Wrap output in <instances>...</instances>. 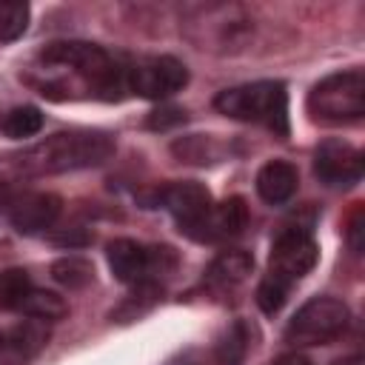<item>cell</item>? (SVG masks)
Masks as SVG:
<instances>
[{
  "instance_id": "603a6c76",
  "label": "cell",
  "mask_w": 365,
  "mask_h": 365,
  "mask_svg": "<svg viewBox=\"0 0 365 365\" xmlns=\"http://www.w3.org/2000/svg\"><path fill=\"white\" fill-rule=\"evenodd\" d=\"M365 211L362 208H356L354 211V217H351V222H348V242H351V248L359 254L362 251V245H365Z\"/></svg>"
},
{
  "instance_id": "e0dca14e",
  "label": "cell",
  "mask_w": 365,
  "mask_h": 365,
  "mask_svg": "<svg viewBox=\"0 0 365 365\" xmlns=\"http://www.w3.org/2000/svg\"><path fill=\"white\" fill-rule=\"evenodd\" d=\"M66 311H68V305L63 297H57L54 291H40V288H34L23 305V314H29L31 319H43V322L60 319V317H66Z\"/></svg>"
},
{
  "instance_id": "7c38bea8",
  "label": "cell",
  "mask_w": 365,
  "mask_h": 365,
  "mask_svg": "<svg viewBox=\"0 0 365 365\" xmlns=\"http://www.w3.org/2000/svg\"><path fill=\"white\" fill-rule=\"evenodd\" d=\"M297 182H299V177H297V168H294L291 163H285V160H271V163H265V165L259 168V174H257V194H259L268 205H282V202H288V200L294 197Z\"/></svg>"
},
{
  "instance_id": "cb8c5ba5",
  "label": "cell",
  "mask_w": 365,
  "mask_h": 365,
  "mask_svg": "<svg viewBox=\"0 0 365 365\" xmlns=\"http://www.w3.org/2000/svg\"><path fill=\"white\" fill-rule=\"evenodd\" d=\"M274 365H311V359L302 356V354H285V356H279Z\"/></svg>"
},
{
  "instance_id": "d6986e66",
  "label": "cell",
  "mask_w": 365,
  "mask_h": 365,
  "mask_svg": "<svg viewBox=\"0 0 365 365\" xmlns=\"http://www.w3.org/2000/svg\"><path fill=\"white\" fill-rule=\"evenodd\" d=\"M51 274H54V279L57 282H63V285H68V288H83L86 282H91V265L86 262V259H80V257H63V259H57L54 265H51Z\"/></svg>"
},
{
  "instance_id": "d4e9b609",
  "label": "cell",
  "mask_w": 365,
  "mask_h": 365,
  "mask_svg": "<svg viewBox=\"0 0 365 365\" xmlns=\"http://www.w3.org/2000/svg\"><path fill=\"white\" fill-rule=\"evenodd\" d=\"M334 365H362V359H359V356H348V359H339V362H334Z\"/></svg>"
},
{
  "instance_id": "30bf717a",
  "label": "cell",
  "mask_w": 365,
  "mask_h": 365,
  "mask_svg": "<svg viewBox=\"0 0 365 365\" xmlns=\"http://www.w3.org/2000/svg\"><path fill=\"white\" fill-rule=\"evenodd\" d=\"M154 202H163L174 220L182 225H191L194 220H200L208 205H211V194L202 182H194V180H185V182H171L165 188H157L154 191Z\"/></svg>"
},
{
  "instance_id": "7402d4cb",
  "label": "cell",
  "mask_w": 365,
  "mask_h": 365,
  "mask_svg": "<svg viewBox=\"0 0 365 365\" xmlns=\"http://www.w3.org/2000/svg\"><path fill=\"white\" fill-rule=\"evenodd\" d=\"M180 123H185V111L177 108V106H163V108L151 111L148 120H145L148 128H160V131L163 128H171V125H180Z\"/></svg>"
},
{
  "instance_id": "52a82bcc",
  "label": "cell",
  "mask_w": 365,
  "mask_h": 365,
  "mask_svg": "<svg viewBox=\"0 0 365 365\" xmlns=\"http://www.w3.org/2000/svg\"><path fill=\"white\" fill-rule=\"evenodd\" d=\"M185 83H188V68H185V63H180L171 54L134 60V63H128V74H125L128 91L148 97V100L168 97V94L180 91Z\"/></svg>"
},
{
  "instance_id": "2e32d148",
  "label": "cell",
  "mask_w": 365,
  "mask_h": 365,
  "mask_svg": "<svg viewBox=\"0 0 365 365\" xmlns=\"http://www.w3.org/2000/svg\"><path fill=\"white\" fill-rule=\"evenodd\" d=\"M43 128V114L34 106H17L11 108L3 120H0V131L11 140H23V137H34Z\"/></svg>"
},
{
  "instance_id": "4fadbf2b",
  "label": "cell",
  "mask_w": 365,
  "mask_h": 365,
  "mask_svg": "<svg viewBox=\"0 0 365 365\" xmlns=\"http://www.w3.org/2000/svg\"><path fill=\"white\" fill-rule=\"evenodd\" d=\"M254 271V257L245 254V251H222L205 271V282L217 291H225V288H234L240 285L248 274Z\"/></svg>"
},
{
  "instance_id": "9c48e42d",
  "label": "cell",
  "mask_w": 365,
  "mask_h": 365,
  "mask_svg": "<svg viewBox=\"0 0 365 365\" xmlns=\"http://www.w3.org/2000/svg\"><path fill=\"white\" fill-rule=\"evenodd\" d=\"M314 174L325 185H356L362 180V151L342 140H325L314 154Z\"/></svg>"
},
{
  "instance_id": "3957f363",
  "label": "cell",
  "mask_w": 365,
  "mask_h": 365,
  "mask_svg": "<svg viewBox=\"0 0 365 365\" xmlns=\"http://www.w3.org/2000/svg\"><path fill=\"white\" fill-rule=\"evenodd\" d=\"M214 108L225 117L257 123L279 137H288V91L279 80H259L225 88L214 97Z\"/></svg>"
},
{
  "instance_id": "5b68a950",
  "label": "cell",
  "mask_w": 365,
  "mask_h": 365,
  "mask_svg": "<svg viewBox=\"0 0 365 365\" xmlns=\"http://www.w3.org/2000/svg\"><path fill=\"white\" fill-rule=\"evenodd\" d=\"M351 311L336 297H314L308 299L288 322L285 342L291 345H325L336 339L348 328Z\"/></svg>"
},
{
  "instance_id": "8fae6325",
  "label": "cell",
  "mask_w": 365,
  "mask_h": 365,
  "mask_svg": "<svg viewBox=\"0 0 365 365\" xmlns=\"http://www.w3.org/2000/svg\"><path fill=\"white\" fill-rule=\"evenodd\" d=\"M60 197L57 194H48V191H31V194H23L20 200L11 202L9 208V220L17 231L23 234H37V231H46L54 225V220L60 217Z\"/></svg>"
},
{
  "instance_id": "277c9868",
  "label": "cell",
  "mask_w": 365,
  "mask_h": 365,
  "mask_svg": "<svg viewBox=\"0 0 365 365\" xmlns=\"http://www.w3.org/2000/svg\"><path fill=\"white\" fill-rule=\"evenodd\" d=\"M308 111L319 123H354L365 114V74L359 68L336 71L319 80L308 94Z\"/></svg>"
},
{
  "instance_id": "5bb4252c",
  "label": "cell",
  "mask_w": 365,
  "mask_h": 365,
  "mask_svg": "<svg viewBox=\"0 0 365 365\" xmlns=\"http://www.w3.org/2000/svg\"><path fill=\"white\" fill-rule=\"evenodd\" d=\"M31 291H34V282L23 268L0 271V311H23Z\"/></svg>"
},
{
  "instance_id": "6da1fadb",
  "label": "cell",
  "mask_w": 365,
  "mask_h": 365,
  "mask_svg": "<svg viewBox=\"0 0 365 365\" xmlns=\"http://www.w3.org/2000/svg\"><path fill=\"white\" fill-rule=\"evenodd\" d=\"M37 63L40 68L34 71L43 74V80H37L43 94L83 91L103 100H120L123 91H128L125 86L128 63H123L120 57L108 54L94 43H80V40L48 43L40 51Z\"/></svg>"
},
{
  "instance_id": "ba28073f",
  "label": "cell",
  "mask_w": 365,
  "mask_h": 365,
  "mask_svg": "<svg viewBox=\"0 0 365 365\" xmlns=\"http://www.w3.org/2000/svg\"><path fill=\"white\" fill-rule=\"evenodd\" d=\"M245 225H248V205L245 200L231 197L222 202H211L200 220H194L191 225H182L180 231L197 242H222L242 234Z\"/></svg>"
},
{
  "instance_id": "4316f807",
  "label": "cell",
  "mask_w": 365,
  "mask_h": 365,
  "mask_svg": "<svg viewBox=\"0 0 365 365\" xmlns=\"http://www.w3.org/2000/svg\"><path fill=\"white\" fill-rule=\"evenodd\" d=\"M3 348H6V336H0V351H3Z\"/></svg>"
},
{
  "instance_id": "7a4b0ae2",
  "label": "cell",
  "mask_w": 365,
  "mask_h": 365,
  "mask_svg": "<svg viewBox=\"0 0 365 365\" xmlns=\"http://www.w3.org/2000/svg\"><path fill=\"white\" fill-rule=\"evenodd\" d=\"M114 151V140L103 131H68L54 134L46 143L17 157V174H60L103 163Z\"/></svg>"
},
{
  "instance_id": "ac0fdd59",
  "label": "cell",
  "mask_w": 365,
  "mask_h": 365,
  "mask_svg": "<svg viewBox=\"0 0 365 365\" xmlns=\"http://www.w3.org/2000/svg\"><path fill=\"white\" fill-rule=\"evenodd\" d=\"M29 26L26 3H0V43H14Z\"/></svg>"
},
{
  "instance_id": "8992f818",
  "label": "cell",
  "mask_w": 365,
  "mask_h": 365,
  "mask_svg": "<svg viewBox=\"0 0 365 365\" xmlns=\"http://www.w3.org/2000/svg\"><path fill=\"white\" fill-rule=\"evenodd\" d=\"M319 259V248L314 242V237L308 234V228H285L277 234L274 245H271V259H268V277L285 282L288 288L305 277Z\"/></svg>"
},
{
  "instance_id": "ffe728a7",
  "label": "cell",
  "mask_w": 365,
  "mask_h": 365,
  "mask_svg": "<svg viewBox=\"0 0 365 365\" xmlns=\"http://www.w3.org/2000/svg\"><path fill=\"white\" fill-rule=\"evenodd\" d=\"M46 339H48L46 322H43V319H29V322H23V325L11 334L9 342H11L17 351H23V354H34L37 348L46 345Z\"/></svg>"
},
{
  "instance_id": "44dd1931",
  "label": "cell",
  "mask_w": 365,
  "mask_h": 365,
  "mask_svg": "<svg viewBox=\"0 0 365 365\" xmlns=\"http://www.w3.org/2000/svg\"><path fill=\"white\" fill-rule=\"evenodd\" d=\"M288 285L285 282H279V279H274V277H262V282H259V288H257V302H259V308L265 311V314H277L282 305H285V299H288Z\"/></svg>"
},
{
  "instance_id": "484cf974",
  "label": "cell",
  "mask_w": 365,
  "mask_h": 365,
  "mask_svg": "<svg viewBox=\"0 0 365 365\" xmlns=\"http://www.w3.org/2000/svg\"><path fill=\"white\" fill-rule=\"evenodd\" d=\"M6 200H9V188H6L3 182H0V208L6 205Z\"/></svg>"
},
{
  "instance_id": "9a60e30c",
  "label": "cell",
  "mask_w": 365,
  "mask_h": 365,
  "mask_svg": "<svg viewBox=\"0 0 365 365\" xmlns=\"http://www.w3.org/2000/svg\"><path fill=\"white\" fill-rule=\"evenodd\" d=\"M245 354H248V325L234 322L225 328V334L214 345V359H217V365H240L245 359Z\"/></svg>"
}]
</instances>
